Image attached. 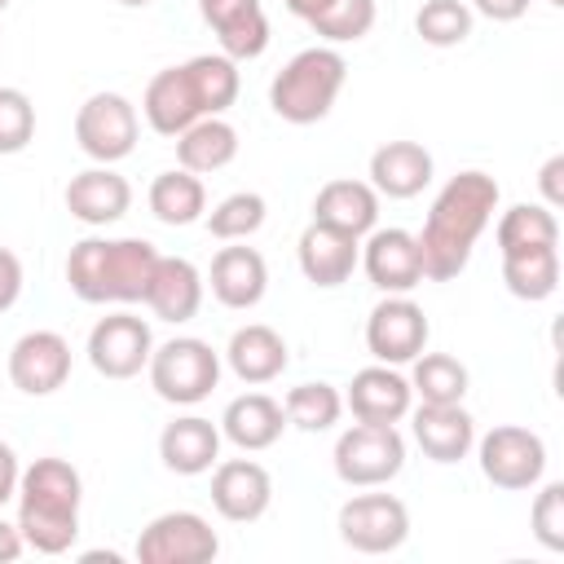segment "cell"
I'll use <instances>...</instances> for the list:
<instances>
[{
	"mask_svg": "<svg viewBox=\"0 0 564 564\" xmlns=\"http://www.w3.org/2000/svg\"><path fill=\"white\" fill-rule=\"evenodd\" d=\"M498 212V181L489 172H458L445 181V189L432 198V212L423 220L419 238V260H423V278L432 282H449L467 269L476 238L485 234V225Z\"/></svg>",
	"mask_w": 564,
	"mask_h": 564,
	"instance_id": "obj_1",
	"label": "cell"
},
{
	"mask_svg": "<svg viewBox=\"0 0 564 564\" xmlns=\"http://www.w3.org/2000/svg\"><path fill=\"white\" fill-rule=\"evenodd\" d=\"M84 480L66 458H35L18 476V533L40 555H62L79 538Z\"/></svg>",
	"mask_w": 564,
	"mask_h": 564,
	"instance_id": "obj_2",
	"label": "cell"
},
{
	"mask_svg": "<svg viewBox=\"0 0 564 564\" xmlns=\"http://www.w3.org/2000/svg\"><path fill=\"white\" fill-rule=\"evenodd\" d=\"M154 260L159 251L145 238H84L66 256V286L84 304H137Z\"/></svg>",
	"mask_w": 564,
	"mask_h": 564,
	"instance_id": "obj_3",
	"label": "cell"
},
{
	"mask_svg": "<svg viewBox=\"0 0 564 564\" xmlns=\"http://www.w3.org/2000/svg\"><path fill=\"white\" fill-rule=\"evenodd\" d=\"M344 79H348L344 53H335V48H326V44L304 48V53H295V57L273 75V84H269V106H273V115L286 119V123H300V128H304V123H317V119L330 115V106H335Z\"/></svg>",
	"mask_w": 564,
	"mask_h": 564,
	"instance_id": "obj_4",
	"label": "cell"
},
{
	"mask_svg": "<svg viewBox=\"0 0 564 564\" xmlns=\"http://www.w3.org/2000/svg\"><path fill=\"white\" fill-rule=\"evenodd\" d=\"M220 383V352L207 339L176 335L150 352V388L172 405H198Z\"/></svg>",
	"mask_w": 564,
	"mask_h": 564,
	"instance_id": "obj_5",
	"label": "cell"
},
{
	"mask_svg": "<svg viewBox=\"0 0 564 564\" xmlns=\"http://www.w3.org/2000/svg\"><path fill=\"white\" fill-rule=\"evenodd\" d=\"M405 467V441L397 423H352L335 441V476L352 489L388 485Z\"/></svg>",
	"mask_w": 564,
	"mask_h": 564,
	"instance_id": "obj_6",
	"label": "cell"
},
{
	"mask_svg": "<svg viewBox=\"0 0 564 564\" xmlns=\"http://www.w3.org/2000/svg\"><path fill=\"white\" fill-rule=\"evenodd\" d=\"M476 458H480V471L489 485L498 489H533L546 471V445L538 432L529 427H516V423H502V427H489L480 441H476Z\"/></svg>",
	"mask_w": 564,
	"mask_h": 564,
	"instance_id": "obj_7",
	"label": "cell"
},
{
	"mask_svg": "<svg viewBox=\"0 0 564 564\" xmlns=\"http://www.w3.org/2000/svg\"><path fill=\"white\" fill-rule=\"evenodd\" d=\"M137 106L119 93H93L75 115V141L93 163H119L137 150Z\"/></svg>",
	"mask_w": 564,
	"mask_h": 564,
	"instance_id": "obj_8",
	"label": "cell"
},
{
	"mask_svg": "<svg viewBox=\"0 0 564 564\" xmlns=\"http://www.w3.org/2000/svg\"><path fill=\"white\" fill-rule=\"evenodd\" d=\"M339 538L361 555H388L410 538V511L392 494H352L339 507Z\"/></svg>",
	"mask_w": 564,
	"mask_h": 564,
	"instance_id": "obj_9",
	"label": "cell"
},
{
	"mask_svg": "<svg viewBox=\"0 0 564 564\" xmlns=\"http://www.w3.org/2000/svg\"><path fill=\"white\" fill-rule=\"evenodd\" d=\"M220 538L198 511H163L137 538L141 564H207L216 560Z\"/></svg>",
	"mask_w": 564,
	"mask_h": 564,
	"instance_id": "obj_10",
	"label": "cell"
},
{
	"mask_svg": "<svg viewBox=\"0 0 564 564\" xmlns=\"http://www.w3.org/2000/svg\"><path fill=\"white\" fill-rule=\"evenodd\" d=\"M427 313L410 295H388L366 317V348L383 366H405L427 348Z\"/></svg>",
	"mask_w": 564,
	"mask_h": 564,
	"instance_id": "obj_11",
	"label": "cell"
},
{
	"mask_svg": "<svg viewBox=\"0 0 564 564\" xmlns=\"http://www.w3.org/2000/svg\"><path fill=\"white\" fill-rule=\"evenodd\" d=\"M154 335L137 313H110L88 330V361L106 379H132L150 366Z\"/></svg>",
	"mask_w": 564,
	"mask_h": 564,
	"instance_id": "obj_12",
	"label": "cell"
},
{
	"mask_svg": "<svg viewBox=\"0 0 564 564\" xmlns=\"http://www.w3.org/2000/svg\"><path fill=\"white\" fill-rule=\"evenodd\" d=\"M9 379L26 397H48L70 379V344L57 330H26L9 348Z\"/></svg>",
	"mask_w": 564,
	"mask_h": 564,
	"instance_id": "obj_13",
	"label": "cell"
},
{
	"mask_svg": "<svg viewBox=\"0 0 564 564\" xmlns=\"http://www.w3.org/2000/svg\"><path fill=\"white\" fill-rule=\"evenodd\" d=\"M366 278L383 295H405L423 282V260H419V238L410 229H370L361 256Z\"/></svg>",
	"mask_w": 564,
	"mask_h": 564,
	"instance_id": "obj_14",
	"label": "cell"
},
{
	"mask_svg": "<svg viewBox=\"0 0 564 564\" xmlns=\"http://www.w3.org/2000/svg\"><path fill=\"white\" fill-rule=\"evenodd\" d=\"M273 502V480L256 458H225L212 471V507L234 520V524H251L269 511Z\"/></svg>",
	"mask_w": 564,
	"mask_h": 564,
	"instance_id": "obj_15",
	"label": "cell"
},
{
	"mask_svg": "<svg viewBox=\"0 0 564 564\" xmlns=\"http://www.w3.org/2000/svg\"><path fill=\"white\" fill-rule=\"evenodd\" d=\"M198 13L216 31L225 57L251 62L269 48V18L260 0H198Z\"/></svg>",
	"mask_w": 564,
	"mask_h": 564,
	"instance_id": "obj_16",
	"label": "cell"
},
{
	"mask_svg": "<svg viewBox=\"0 0 564 564\" xmlns=\"http://www.w3.org/2000/svg\"><path fill=\"white\" fill-rule=\"evenodd\" d=\"M410 379L397 370V366H366L352 375L348 392H344V405L352 410L357 423H401L410 414Z\"/></svg>",
	"mask_w": 564,
	"mask_h": 564,
	"instance_id": "obj_17",
	"label": "cell"
},
{
	"mask_svg": "<svg viewBox=\"0 0 564 564\" xmlns=\"http://www.w3.org/2000/svg\"><path fill=\"white\" fill-rule=\"evenodd\" d=\"M128 207H132V185L110 163L84 167L66 185V212L84 225H115Z\"/></svg>",
	"mask_w": 564,
	"mask_h": 564,
	"instance_id": "obj_18",
	"label": "cell"
},
{
	"mask_svg": "<svg viewBox=\"0 0 564 564\" xmlns=\"http://www.w3.org/2000/svg\"><path fill=\"white\" fill-rule=\"evenodd\" d=\"M159 322H189L203 308V273L185 256H159L154 273L145 282V300Z\"/></svg>",
	"mask_w": 564,
	"mask_h": 564,
	"instance_id": "obj_19",
	"label": "cell"
},
{
	"mask_svg": "<svg viewBox=\"0 0 564 564\" xmlns=\"http://www.w3.org/2000/svg\"><path fill=\"white\" fill-rule=\"evenodd\" d=\"M295 251H300V273H304L313 286H339V282H348L352 269H357L361 238L313 220V225L300 234V247H295Z\"/></svg>",
	"mask_w": 564,
	"mask_h": 564,
	"instance_id": "obj_20",
	"label": "cell"
},
{
	"mask_svg": "<svg viewBox=\"0 0 564 564\" xmlns=\"http://www.w3.org/2000/svg\"><path fill=\"white\" fill-rule=\"evenodd\" d=\"M141 115H145V123H150L159 137H181L194 119H203V106H198V93H194L185 66H167V70H159V75L145 84Z\"/></svg>",
	"mask_w": 564,
	"mask_h": 564,
	"instance_id": "obj_21",
	"label": "cell"
},
{
	"mask_svg": "<svg viewBox=\"0 0 564 564\" xmlns=\"http://www.w3.org/2000/svg\"><path fill=\"white\" fill-rule=\"evenodd\" d=\"M207 282L225 308H256L264 300V286H269V264L256 247H220L212 256Z\"/></svg>",
	"mask_w": 564,
	"mask_h": 564,
	"instance_id": "obj_22",
	"label": "cell"
},
{
	"mask_svg": "<svg viewBox=\"0 0 564 564\" xmlns=\"http://www.w3.org/2000/svg\"><path fill=\"white\" fill-rule=\"evenodd\" d=\"M216 454H220V427L212 419H203V414L172 419L159 432V458L176 476H203V471H212Z\"/></svg>",
	"mask_w": 564,
	"mask_h": 564,
	"instance_id": "obj_23",
	"label": "cell"
},
{
	"mask_svg": "<svg viewBox=\"0 0 564 564\" xmlns=\"http://www.w3.org/2000/svg\"><path fill=\"white\" fill-rule=\"evenodd\" d=\"M432 181V154L419 141H383L370 154V185L383 198H414Z\"/></svg>",
	"mask_w": 564,
	"mask_h": 564,
	"instance_id": "obj_24",
	"label": "cell"
},
{
	"mask_svg": "<svg viewBox=\"0 0 564 564\" xmlns=\"http://www.w3.org/2000/svg\"><path fill=\"white\" fill-rule=\"evenodd\" d=\"M313 220H322L330 229H344L352 238H366L379 225V194L366 181H348V176L326 181L313 198Z\"/></svg>",
	"mask_w": 564,
	"mask_h": 564,
	"instance_id": "obj_25",
	"label": "cell"
},
{
	"mask_svg": "<svg viewBox=\"0 0 564 564\" xmlns=\"http://www.w3.org/2000/svg\"><path fill=\"white\" fill-rule=\"evenodd\" d=\"M282 427H286V410H282L273 397H264V392H242V397H234V401L225 405V414H220V436H229V441H234L238 449H247V454L278 445Z\"/></svg>",
	"mask_w": 564,
	"mask_h": 564,
	"instance_id": "obj_26",
	"label": "cell"
},
{
	"mask_svg": "<svg viewBox=\"0 0 564 564\" xmlns=\"http://www.w3.org/2000/svg\"><path fill=\"white\" fill-rule=\"evenodd\" d=\"M414 441L432 463H458L476 445V423L458 405H419L414 410Z\"/></svg>",
	"mask_w": 564,
	"mask_h": 564,
	"instance_id": "obj_27",
	"label": "cell"
},
{
	"mask_svg": "<svg viewBox=\"0 0 564 564\" xmlns=\"http://www.w3.org/2000/svg\"><path fill=\"white\" fill-rule=\"evenodd\" d=\"M225 361L229 370L242 379V383H269L286 370V339L264 326V322H251V326H238L229 335V348H225Z\"/></svg>",
	"mask_w": 564,
	"mask_h": 564,
	"instance_id": "obj_28",
	"label": "cell"
},
{
	"mask_svg": "<svg viewBox=\"0 0 564 564\" xmlns=\"http://www.w3.org/2000/svg\"><path fill=\"white\" fill-rule=\"evenodd\" d=\"M234 154H238V128L225 123L220 115H203V119H194V123L176 137V159H181V167L194 172V176L229 167Z\"/></svg>",
	"mask_w": 564,
	"mask_h": 564,
	"instance_id": "obj_29",
	"label": "cell"
},
{
	"mask_svg": "<svg viewBox=\"0 0 564 564\" xmlns=\"http://www.w3.org/2000/svg\"><path fill=\"white\" fill-rule=\"evenodd\" d=\"M498 251L502 256H520V251H538V247H560V220L551 207L542 203H516L498 216Z\"/></svg>",
	"mask_w": 564,
	"mask_h": 564,
	"instance_id": "obj_30",
	"label": "cell"
},
{
	"mask_svg": "<svg viewBox=\"0 0 564 564\" xmlns=\"http://www.w3.org/2000/svg\"><path fill=\"white\" fill-rule=\"evenodd\" d=\"M150 212H154V220H163V225H194L203 212H207V189H203V181L194 176V172H185V167H172V172H159L154 181H150Z\"/></svg>",
	"mask_w": 564,
	"mask_h": 564,
	"instance_id": "obj_31",
	"label": "cell"
},
{
	"mask_svg": "<svg viewBox=\"0 0 564 564\" xmlns=\"http://www.w3.org/2000/svg\"><path fill=\"white\" fill-rule=\"evenodd\" d=\"M410 392L423 405H458L467 397V366L449 352H419L410 370Z\"/></svg>",
	"mask_w": 564,
	"mask_h": 564,
	"instance_id": "obj_32",
	"label": "cell"
},
{
	"mask_svg": "<svg viewBox=\"0 0 564 564\" xmlns=\"http://www.w3.org/2000/svg\"><path fill=\"white\" fill-rule=\"evenodd\" d=\"M502 282L516 300H546L560 286V247H538V251H520V256H502Z\"/></svg>",
	"mask_w": 564,
	"mask_h": 564,
	"instance_id": "obj_33",
	"label": "cell"
},
{
	"mask_svg": "<svg viewBox=\"0 0 564 564\" xmlns=\"http://www.w3.org/2000/svg\"><path fill=\"white\" fill-rule=\"evenodd\" d=\"M185 75L198 93V106L203 115H225L238 97V62L225 57V53H203V57H189L185 62Z\"/></svg>",
	"mask_w": 564,
	"mask_h": 564,
	"instance_id": "obj_34",
	"label": "cell"
},
{
	"mask_svg": "<svg viewBox=\"0 0 564 564\" xmlns=\"http://www.w3.org/2000/svg\"><path fill=\"white\" fill-rule=\"evenodd\" d=\"M282 410H286V423H291V427H300V432H326V427L339 423L344 397H339L330 383H322V379H317V383H295V388L286 392Z\"/></svg>",
	"mask_w": 564,
	"mask_h": 564,
	"instance_id": "obj_35",
	"label": "cell"
},
{
	"mask_svg": "<svg viewBox=\"0 0 564 564\" xmlns=\"http://www.w3.org/2000/svg\"><path fill=\"white\" fill-rule=\"evenodd\" d=\"M264 198L256 194V189H238V194H229V198H220L216 207H212V216H207V229H212V238H220V242H247L260 225H264Z\"/></svg>",
	"mask_w": 564,
	"mask_h": 564,
	"instance_id": "obj_36",
	"label": "cell"
},
{
	"mask_svg": "<svg viewBox=\"0 0 564 564\" xmlns=\"http://www.w3.org/2000/svg\"><path fill=\"white\" fill-rule=\"evenodd\" d=\"M414 31L432 48H454L471 35V9L463 0H423L414 13Z\"/></svg>",
	"mask_w": 564,
	"mask_h": 564,
	"instance_id": "obj_37",
	"label": "cell"
},
{
	"mask_svg": "<svg viewBox=\"0 0 564 564\" xmlns=\"http://www.w3.org/2000/svg\"><path fill=\"white\" fill-rule=\"evenodd\" d=\"M308 26L326 44H352V40L370 35V26H375V0H330L322 13L308 18Z\"/></svg>",
	"mask_w": 564,
	"mask_h": 564,
	"instance_id": "obj_38",
	"label": "cell"
},
{
	"mask_svg": "<svg viewBox=\"0 0 564 564\" xmlns=\"http://www.w3.org/2000/svg\"><path fill=\"white\" fill-rule=\"evenodd\" d=\"M35 137V106L22 88H0V154L26 150Z\"/></svg>",
	"mask_w": 564,
	"mask_h": 564,
	"instance_id": "obj_39",
	"label": "cell"
},
{
	"mask_svg": "<svg viewBox=\"0 0 564 564\" xmlns=\"http://www.w3.org/2000/svg\"><path fill=\"white\" fill-rule=\"evenodd\" d=\"M533 538L546 551H564V485L560 480L542 485V494L533 502Z\"/></svg>",
	"mask_w": 564,
	"mask_h": 564,
	"instance_id": "obj_40",
	"label": "cell"
},
{
	"mask_svg": "<svg viewBox=\"0 0 564 564\" xmlns=\"http://www.w3.org/2000/svg\"><path fill=\"white\" fill-rule=\"evenodd\" d=\"M18 295H22V260L9 247H0V313H9Z\"/></svg>",
	"mask_w": 564,
	"mask_h": 564,
	"instance_id": "obj_41",
	"label": "cell"
},
{
	"mask_svg": "<svg viewBox=\"0 0 564 564\" xmlns=\"http://www.w3.org/2000/svg\"><path fill=\"white\" fill-rule=\"evenodd\" d=\"M471 9L489 22H516L529 13V0H471Z\"/></svg>",
	"mask_w": 564,
	"mask_h": 564,
	"instance_id": "obj_42",
	"label": "cell"
},
{
	"mask_svg": "<svg viewBox=\"0 0 564 564\" xmlns=\"http://www.w3.org/2000/svg\"><path fill=\"white\" fill-rule=\"evenodd\" d=\"M18 476H22L18 454H13V445L0 441V507H4L9 498H18Z\"/></svg>",
	"mask_w": 564,
	"mask_h": 564,
	"instance_id": "obj_43",
	"label": "cell"
},
{
	"mask_svg": "<svg viewBox=\"0 0 564 564\" xmlns=\"http://www.w3.org/2000/svg\"><path fill=\"white\" fill-rule=\"evenodd\" d=\"M560 176H564V154H551L546 159V167H542V194H546V207H560L564 203V185H560Z\"/></svg>",
	"mask_w": 564,
	"mask_h": 564,
	"instance_id": "obj_44",
	"label": "cell"
},
{
	"mask_svg": "<svg viewBox=\"0 0 564 564\" xmlns=\"http://www.w3.org/2000/svg\"><path fill=\"white\" fill-rule=\"evenodd\" d=\"M22 533H18V524H9V520H0V564H13L18 555H22Z\"/></svg>",
	"mask_w": 564,
	"mask_h": 564,
	"instance_id": "obj_45",
	"label": "cell"
},
{
	"mask_svg": "<svg viewBox=\"0 0 564 564\" xmlns=\"http://www.w3.org/2000/svg\"><path fill=\"white\" fill-rule=\"evenodd\" d=\"M282 4H286L295 18H304V22H308V18H313V13H322L330 0H282Z\"/></svg>",
	"mask_w": 564,
	"mask_h": 564,
	"instance_id": "obj_46",
	"label": "cell"
},
{
	"mask_svg": "<svg viewBox=\"0 0 564 564\" xmlns=\"http://www.w3.org/2000/svg\"><path fill=\"white\" fill-rule=\"evenodd\" d=\"M119 4H128V9H145L150 0H119Z\"/></svg>",
	"mask_w": 564,
	"mask_h": 564,
	"instance_id": "obj_47",
	"label": "cell"
},
{
	"mask_svg": "<svg viewBox=\"0 0 564 564\" xmlns=\"http://www.w3.org/2000/svg\"><path fill=\"white\" fill-rule=\"evenodd\" d=\"M551 4H555V9H560V4H564V0H551Z\"/></svg>",
	"mask_w": 564,
	"mask_h": 564,
	"instance_id": "obj_48",
	"label": "cell"
},
{
	"mask_svg": "<svg viewBox=\"0 0 564 564\" xmlns=\"http://www.w3.org/2000/svg\"><path fill=\"white\" fill-rule=\"evenodd\" d=\"M4 4H9V0H0V9H4Z\"/></svg>",
	"mask_w": 564,
	"mask_h": 564,
	"instance_id": "obj_49",
	"label": "cell"
}]
</instances>
